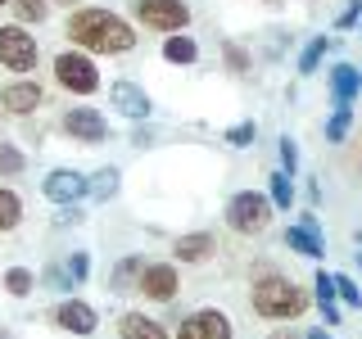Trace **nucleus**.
<instances>
[{"label":"nucleus","mask_w":362,"mask_h":339,"mask_svg":"<svg viewBox=\"0 0 362 339\" xmlns=\"http://www.w3.org/2000/svg\"><path fill=\"white\" fill-rule=\"evenodd\" d=\"M54 82L64 90H73V95H90V90L100 86V73L82 50H64L59 59H54Z\"/></svg>","instance_id":"nucleus-4"},{"label":"nucleus","mask_w":362,"mask_h":339,"mask_svg":"<svg viewBox=\"0 0 362 339\" xmlns=\"http://www.w3.org/2000/svg\"><path fill=\"white\" fill-rule=\"evenodd\" d=\"M118 335L122 339H168V331L154 321V316H145V312H127L118 321Z\"/></svg>","instance_id":"nucleus-16"},{"label":"nucleus","mask_w":362,"mask_h":339,"mask_svg":"<svg viewBox=\"0 0 362 339\" xmlns=\"http://www.w3.org/2000/svg\"><path fill=\"white\" fill-rule=\"evenodd\" d=\"M9 5H14L18 23H41L45 14H50V0H9Z\"/></svg>","instance_id":"nucleus-26"},{"label":"nucleus","mask_w":362,"mask_h":339,"mask_svg":"<svg viewBox=\"0 0 362 339\" xmlns=\"http://www.w3.org/2000/svg\"><path fill=\"white\" fill-rule=\"evenodd\" d=\"M109 105L122 113V118H132V122H141V118H150V95H145V86H136V82H113L109 86Z\"/></svg>","instance_id":"nucleus-8"},{"label":"nucleus","mask_w":362,"mask_h":339,"mask_svg":"<svg viewBox=\"0 0 362 339\" xmlns=\"http://www.w3.org/2000/svg\"><path fill=\"white\" fill-rule=\"evenodd\" d=\"M86 190H90V181L82 172H73V167H54V172L41 181V195L50 199V203H64V208H68V203H77Z\"/></svg>","instance_id":"nucleus-7"},{"label":"nucleus","mask_w":362,"mask_h":339,"mask_svg":"<svg viewBox=\"0 0 362 339\" xmlns=\"http://www.w3.org/2000/svg\"><path fill=\"white\" fill-rule=\"evenodd\" d=\"M294 167H299V150H294L290 136H281V172H290V177H294Z\"/></svg>","instance_id":"nucleus-31"},{"label":"nucleus","mask_w":362,"mask_h":339,"mask_svg":"<svg viewBox=\"0 0 362 339\" xmlns=\"http://www.w3.org/2000/svg\"><path fill=\"white\" fill-rule=\"evenodd\" d=\"M254 122H240V127H231V131H226V145H235V150H245V145L249 141H254Z\"/></svg>","instance_id":"nucleus-32"},{"label":"nucleus","mask_w":362,"mask_h":339,"mask_svg":"<svg viewBox=\"0 0 362 339\" xmlns=\"http://www.w3.org/2000/svg\"><path fill=\"white\" fill-rule=\"evenodd\" d=\"M141 271H145V258L141 254L122 258V263L113 267V276H109V290L113 294H136V285H141Z\"/></svg>","instance_id":"nucleus-15"},{"label":"nucleus","mask_w":362,"mask_h":339,"mask_svg":"<svg viewBox=\"0 0 362 339\" xmlns=\"http://www.w3.org/2000/svg\"><path fill=\"white\" fill-rule=\"evenodd\" d=\"M0 5H9V0H0Z\"/></svg>","instance_id":"nucleus-40"},{"label":"nucleus","mask_w":362,"mask_h":339,"mask_svg":"<svg viewBox=\"0 0 362 339\" xmlns=\"http://www.w3.org/2000/svg\"><path fill=\"white\" fill-rule=\"evenodd\" d=\"M136 18L145 23V28H154V32H181L190 23V9H186V0H136Z\"/></svg>","instance_id":"nucleus-6"},{"label":"nucleus","mask_w":362,"mask_h":339,"mask_svg":"<svg viewBox=\"0 0 362 339\" xmlns=\"http://www.w3.org/2000/svg\"><path fill=\"white\" fill-rule=\"evenodd\" d=\"M335 294L349 303V308H362V290H358L354 276H335Z\"/></svg>","instance_id":"nucleus-28"},{"label":"nucleus","mask_w":362,"mask_h":339,"mask_svg":"<svg viewBox=\"0 0 362 339\" xmlns=\"http://www.w3.org/2000/svg\"><path fill=\"white\" fill-rule=\"evenodd\" d=\"M272 203L276 208H290V199H294V186H290V172H272Z\"/></svg>","instance_id":"nucleus-27"},{"label":"nucleus","mask_w":362,"mask_h":339,"mask_svg":"<svg viewBox=\"0 0 362 339\" xmlns=\"http://www.w3.org/2000/svg\"><path fill=\"white\" fill-rule=\"evenodd\" d=\"M41 100H45V90L37 82H9L5 90H0V105H5L9 113H18V118H28L32 109H41Z\"/></svg>","instance_id":"nucleus-13"},{"label":"nucleus","mask_w":362,"mask_h":339,"mask_svg":"<svg viewBox=\"0 0 362 339\" xmlns=\"http://www.w3.org/2000/svg\"><path fill=\"white\" fill-rule=\"evenodd\" d=\"M64 131L77 136V141H86V145H100L109 136V122L100 118V109H68L64 113Z\"/></svg>","instance_id":"nucleus-11"},{"label":"nucleus","mask_w":362,"mask_h":339,"mask_svg":"<svg viewBox=\"0 0 362 339\" xmlns=\"http://www.w3.org/2000/svg\"><path fill=\"white\" fill-rule=\"evenodd\" d=\"M308 339H331V335H326V331H308Z\"/></svg>","instance_id":"nucleus-35"},{"label":"nucleus","mask_w":362,"mask_h":339,"mask_svg":"<svg viewBox=\"0 0 362 339\" xmlns=\"http://www.w3.org/2000/svg\"><path fill=\"white\" fill-rule=\"evenodd\" d=\"M136 294H145V299H154V303H168L177 294V267L173 263H150V267L141 271Z\"/></svg>","instance_id":"nucleus-9"},{"label":"nucleus","mask_w":362,"mask_h":339,"mask_svg":"<svg viewBox=\"0 0 362 339\" xmlns=\"http://www.w3.org/2000/svg\"><path fill=\"white\" fill-rule=\"evenodd\" d=\"M163 59H168V64H195V59H199V45L190 41V37H168Z\"/></svg>","instance_id":"nucleus-20"},{"label":"nucleus","mask_w":362,"mask_h":339,"mask_svg":"<svg viewBox=\"0 0 362 339\" xmlns=\"http://www.w3.org/2000/svg\"><path fill=\"white\" fill-rule=\"evenodd\" d=\"M5 290L14 294V299H28V294L37 290V276H32L28 267H14V271H5Z\"/></svg>","instance_id":"nucleus-22"},{"label":"nucleus","mask_w":362,"mask_h":339,"mask_svg":"<svg viewBox=\"0 0 362 339\" xmlns=\"http://www.w3.org/2000/svg\"><path fill=\"white\" fill-rule=\"evenodd\" d=\"M249 303H254V312L267 316V321H290V316H299L308 308V294L294 285L290 276H258Z\"/></svg>","instance_id":"nucleus-2"},{"label":"nucleus","mask_w":362,"mask_h":339,"mask_svg":"<svg viewBox=\"0 0 362 339\" xmlns=\"http://www.w3.org/2000/svg\"><path fill=\"white\" fill-rule=\"evenodd\" d=\"M313 290H317V308H322V316H326V326H339V308H335V276L331 271H317L313 276Z\"/></svg>","instance_id":"nucleus-18"},{"label":"nucleus","mask_w":362,"mask_h":339,"mask_svg":"<svg viewBox=\"0 0 362 339\" xmlns=\"http://www.w3.org/2000/svg\"><path fill=\"white\" fill-rule=\"evenodd\" d=\"M358 244H362V231H358Z\"/></svg>","instance_id":"nucleus-38"},{"label":"nucleus","mask_w":362,"mask_h":339,"mask_svg":"<svg viewBox=\"0 0 362 339\" xmlns=\"http://www.w3.org/2000/svg\"><path fill=\"white\" fill-rule=\"evenodd\" d=\"M213 249H218V244H213V235L209 231H195V235H181V240L173 244V254L181 258V263H204Z\"/></svg>","instance_id":"nucleus-19"},{"label":"nucleus","mask_w":362,"mask_h":339,"mask_svg":"<svg viewBox=\"0 0 362 339\" xmlns=\"http://www.w3.org/2000/svg\"><path fill=\"white\" fill-rule=\"evenodd\" d=\"M59 5H82V0H59Z\"/></svg>","instance_id":"nucleus-37"},{"label":"nucleus","mask_w":362,"mask_h":339,"mask_svg":"<svg viewBox=\"0 0 362 339\" xmlns=\"http://www.w3.org/2000/svg\"><path fill=\"white\" fill-rule=\"evenodd\" d=\"M222 50H226V64H231V73H249V54H245L235 41H226Z\"/></svg>","instance_id":"nucleus-30"},{"label":"nucleus","mask_w":362,"mask_h":339,"mask_svg":"<svg viewBox=\"0 0 362 339\" xmlns=\"http://www.w3.org/2000/svg\"><path fill=\"white\" fill-rule=\"evenodd\" d=\"M331 90H335V105H349V100L362 90V73L354 64H335L331 68Z\"/></svg>","instance_id":"nucleus-17"},{"label":"nucleus","mask_w":362,"mask_h":339,"mask_svg":"<svg viewBox=\"0 0 362 339\" xmlns=\"http://www.w3.org/2000/svg\"><path fill=\"white\" fill-rule=\"evenodd\" d=\"M349 122H354V109H349V105H335L331 122H326V141H331V145H339V141L349 136Z\"/></svg>","instance_id":"nucleus-24"},{"label":"nucleus","mask_w":362,"mask_h":339,"mask_svg":"<svg viewBox=\"0 0 362 339\" xmlns=\"http://www.w3.org/2000/svg\"><path fill=\"white\" fill-rule=\"evenodd\" d=\"M267 339H294V335L290 331H276V335H267Z\"/></svg>","instance_id":"nucleus-36"},{"label":"nucleus","mask_w":362,"mask_h":339,"mask_svg":"<svg viewBox=\"0 0 362 339\" xmlns=\"http://www.w3.org/2000/svg\"><path fill=\"white\" fill-rule=\"evenodd\" d=\"M267 222H272V203L258 195V190L231 195V203H226V226H231L235 235H258V231H267Z\"/></svg>","instance_id":"nucleus-3"},{"label":"nucleus","mask_w":362,"mask_h":339,"mask_svg":"<svg viewBox=\"0 0 362 339\" xmlns=\"http://www.w3.org/2000/svg\"><path fill=\"white\" fill-rule=\"evenodd\" d=\"M37 59H41L37 37H28V32H23V23H14V28H0V64H5L9 73H32Z\"/></svg>","instance_id":"nucleus-5"},{"label":"nucleus","mask_w":362,"mask_h":339,"mask_svg":"<svg viewBox=\"0 0 362 339\" xmlns=\"http://www.w3.org/2000/svg\"><path fill=\"white\" fill-rule=\"evenodd\" d=\"M68 37H73L77 50H90V54H127L136 45L132 23H122L109 9H77L68 18Z\"/></svg>","instance_id":"nucleus-1"},{"label":"nucleus","mask_w":362,"mask_h":339,"mask_svg":"<svg viewBox=\"0 0 362 339\" xmlns=\"http://www.w3.org/2000/svg\"><path fill=\"white\" fill-rule=\"evenodd\" d=\"M326 50H331V37H313L303 45V54H299V73H317V64H322Z\"/></svg>","instance_id":"nucleus-23"},{"label":"nucleus","mask_w":362,"mask_h":339,"mask_svg":"<svg viewBox=\"0 0 362 339\" xmlns=\"http://www.w3.org/2000/svg\"><path fill=\"white\" fill-rule=\"evenodd\" d=\"M86 195H95V199H113V195H118V167H100V172L90 177Z\"/></svg>","instance_id":"nucleus-21"},{"label":"nucleus","mask_w":362,"mask_h":339,"mask_svg":"<svg viewBox=\"0 0 362 339\" xmlns=\"http://www.w3.org/2000/svg\"><path fill=\"white\" fill-rule=\"evenodd\" d=\"M358 32H362V18H358Z\"/></svg>","instance_id":"nucleus-39"},{"label":"nucleus","mask_w":362,"mask_h":339,"mask_svg":"<svg viewBox=\"0 0 362 339\" xmlns=\"http://www.w3.org/2000/svg\"><path fill=\"white\" fill-rule=\"evenodd\" d=\"M86 271H90L86 254H73V258H68V280H73V285H82V280H86Z\"/></svg>","instance_id":"nucleus-33"},{"label":"nucleus","mask_w":362,"mask_h":339,"mask_svg":"<svg viewBox=\"0 0 362 339\" xmlns=\"http://www.w3.org/2000/svg\"><path fill=\"white\" fill-rule=\"evenodd\" d=\"M286 249H294V254H303V258H322V235H317V218H313V213H303L299 226L286 231Z\"/></svg>","instance_id":"nucleus-14"},{"label":"nucleus","mask_w":362,"mask_h":339,"mask_svg":"<svg viewBox=\"0 0 362 339\" xmlns=\"http://www.w3.org/2000/svg\"><path fill=\"white\" fill-rule=\"evenodd\" d=\"M18 218H23V203H18V195H14V190H0V231H14Z\"/></svg>","instance_id":"nucleus-25"},{"label":"nucleus","mask_w":362,"mask_h":339,"mask_svg":"<svg viewBox=\"0 0 362 339\" xmlns=\"http://www.w3.org/2000/svg\"><path fill=\"white\" fill-rule=\"evenodd\" d=\"M0 339H9V335H0Z\"/></svg>","instance_id":"nucleus-41"},{"label":"nucleus","mask_w":362,"mask_h":339,"mask_svg":"<svg viewBox=\"0 0 362 339\" xmlns=\"http://www.w3.org/2000/svg\"><path fill=\"white\" fill-rule=\"evenodd\" d=\"M358 18H362V0H354V5H344V9H339V18H335V23H339V28H354Z\"/></svg>","instance_id":"nucleus-34"},{"label":"nucleus","mask_w":362,"mask_h":339,"mask_svg":"<svg viewBox=\"0 0 362 339\" xmlns=\"http://www.w3.org/2000/svg\"><path fill=\"white\" fill-rule=\"evenodd\" d=\"M177 339H231V321H226L218 308H204V312H195V316L181 321Z\"/></svg>","instance_id":"nucleus-10"},{"label":"nucleus","mask_w":362,"mask_h":339,"mask_svg":"<svg viewBox=\"0 0 362 339\" xmlns=\"http://www.w3.org/2000/svg\"><path fill=\"white\" fill-rule=\"evenodd\" d=\"M54 326H59V331H73V335H90L100 326V316L82 299H64L59 308H54Z\"/></svg>","instance_id":"nucleus-12"},{"label":"nucleus","mask_w":362,"mask_h":339,"mask_svg":"<svg viewBox=\"0 0 362 339\" xmlns=\"http://www.w3.org/2000/svg\"><path fill=\"white\" fill-rule=\"evenodd\" d=\"M23 172V154L14 145H0V177H18Z\"/></svg>","instance_id":"nucleus-29"}]
</instances>
